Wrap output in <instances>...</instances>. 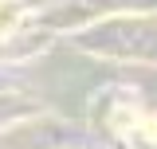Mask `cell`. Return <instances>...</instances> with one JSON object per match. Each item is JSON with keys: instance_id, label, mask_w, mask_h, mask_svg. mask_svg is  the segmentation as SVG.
Returning a JSON list of instances; mask_svg holds the SVG:
<instances>
[{"instance_id": "1", "label": "cell", "mask_w": 157, "mask_h": 149, "mask_svg": "<svg viewBox=\"0 0 157 149\" xmlns=\"http://www.w3.org/2000/svg\"><path fill=\"white\" fill-rule=\"evenodd\" d=\"M12 20H16V8H12V4H0V28L12 24Z\"/></svg>"}]
</instances>
